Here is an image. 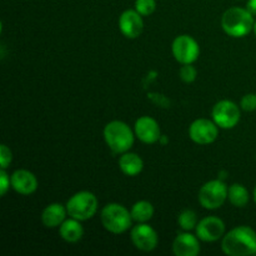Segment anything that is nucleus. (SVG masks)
<instances>
[{"label": "nucleus", "mask_w": 256, "mask_h": 256, "mask_svg": "<svg viewBox=\"0 0 256 256\" xmlns=\"http://www.w3.org/2000/svg\"><path fill=\"white\" fill-rule=\"evenodd\" d=\"M222 249L229 256H249L256 254V232L250 226L242 225L222 236Z\"/></svg>", "instance_id": "f257e3e1"}, {"label": "nucleus", "mask_w": 256, "mask_h": 256, "mask_svg": "<svg viewBox=\"0 0 256 256\" xmlns=\"http://www.w3.org/2000/svg\"><path fill=\"white\" fill-rule=\"evenodd\" d=\"M254 18L248 9L230 8L222 14V26L228 35L232 38H242L254 29Z\"/></svg>", "instance_id": "f03ea898"}, {"label": "nucleus", "mask_w": 256, "mask_h": 256, "mask_svg": "<svg viewBox=\"0 0 256 256\" xmlns=\"http://www.w3.org/2000/svg\"><path fill=\"white\" fill-rule=\"evenodd\" d=\"M104 139L109 149L115 154L129 152L134 144V134L128 124L120 120H114L105 125Z\"/></svg>", "instance_id": "7ed1b4c3"}, {"label": "nucleus", "mask_w": 256, "mask_h": 256, "mask_svg": "<svg viewBox=\"0 0 256 256\" xmlns=\"http://www.w3.org/2000/svg\"><path fill=\"white\" fill-rule=\"evenodd\" d=\"M102 224L108 232L112 234H122L126 230L130 229L132 222V212L122 204L112 202L102 208Z\"/></svg>", "instance_id": "20e7f679"}, {"label": "nucleus", "mask_w": 256, "mask_h": 256, "mask_svg": "<svg viewBox=\"0 0 256 256\" xmlns=\"http://www.w3.org/2000/svg\"><path fill=\"white\" fill-rule=\"evenodd\" d=\"M66 210L70 218L80 222L92 219L98 212L96 196L90 192H76L68 200Z\"/></svg>", "instance_id": "39448f33"}, {"label": "nucleus", "mask_w": 256, "mask_h": 256, "mask_svg": "<svg viewBox=\"0 0 256 256\" xmlns=\"http://www.w3.org/2000/svg\"><path fill=\"white\" fill-rule=\"evenodd\" d=\"M228 186L220 180L205 182L199 192V202L208 210L219 209L228 199Z\"/></svg>", "instance_id": "423d86ee"}, {"label": "nucleus", "mask_w": 256, "mask_h": 256, "mask_svg": "<svg viewBox=\"0 0 256 256\" xmlns=\"http://www.w3.org/2000/svg\"><path fill=\"white\" fill-rule=\"evenodd\" d=\"M212 120L222 129H232L240 122V109L234 102L220 100L212 112Z\"/></svg>", "instance_id": "0eeeda50"}, {"label": "nucleus", "mask_w": 256, "mask_h": 256, "mask_svg": "<svg viewBox=\"0 0 256 256\" xmlns=\"http://www.w3.org/2000/svg\"><path fill=\"white\" fill-rule=\"evenodd\" d=\"M172 55L180 64H192L200 55L199 44L190 35H179L172 42Z\"/></svg>", "instance_id": "6e6552de"}, {"label": "nucleus", "mask_w": 256, "mask_h": 256, "mask_svg": "<svg viewBox=\"0 0 256 256\" xmlns=\"http://www.w3.org/2000/svg\"><path fill=\"white\" fill-rule=\"evenodd\" d=\"M215 124L214 120L209 119H198L190 125L189 128V136L194 142L200 145L212 144L216 140L219 129Z\"/></svg>", "instance_id": "1a4fd4ad"}, {"label": "nucleus", "mask_w": 256, "mask_h": 256, "mask_svg": "<svg viewBox=\"0 0 256 256\" xmlns=\"http://www.w3.org/2000/svg\"><path fill=\"white\" fill-rule=\"evenodd\" d=\"M130 238L134 246L145 252H152L159 242L156 232L145 222H139L136 226L132 228Z\"/></svg>", "instance_id": "9d476101"}, {"label": "nucleus", "mask_w": 256, "mask_h": 256, "mask_svg": "<svg viewBox=\"0 0 256 256\" xmlns=\"http://www.w3.org/2000/svg\"><path fill=\"white\" fill-rule=\"evenodd\" d=\"M195 230H196V236L202 242H214L224 236L225 224L219 218L208 216L198 222Z\"/></svg>", "instance_id": "9b49d317"}, {"label": "nucleus", "mask_w": 256, "mask_h": 256, "mask_svg": "<svg viewBox=\"0 0 256 256\" xmlns=\"http://www.w3.org/2000/svg\"><path fill=\"white\" fill-rule=\"evenodd\" d=\"M142 15H140L136 10H125L119 18V28L122 35L129 39H135L140 36L144 29Z\"/></svg>", "instance_id": "f8f14e48"}, {"label": "nucleus", "mask_w": 256, "mask_h": 256, "mask_svg": "<svg viewBox=\"0 0 256 256\" xmlns=\"http://www.w3.org/2000/svg\"><path fill=\"white\" fill-rule=\"evenodd\" d=\"M135 135L145 144H154L162 138L160 126L155 119L150 116H142L135 122Z\"/></svg>", "instance_id": "ddd939ff"}, {"label": "nucleus", "mask_w": 256, "mask_h": 256, "mask_svg": "<svg viewBox=\"0 0 256 256\" xmlns=\"http://www.w3.org/2000/svg\"><path fill=\"white\" fill-rule=\"evenodd\" d=\"M10 180H12V189L22 195H30L36 192L38 189V179L29 170H16L12 172Z\"/></svg>", "instance_id": "4468645a"}, {"label": "nucleus", "mask_w": 256, "mask_h": 256, "mask_svg": "<svg viewBox=\"0 0 256 256\" xmlns=\"http://www.w3.org/2000/svg\"><path fill=\"white\" fill-rule=\"evenodd\" d=\"M199 240L190 232H182L172 242V252L176 256H196L200 252Z\"/></svg>", "instance_id": "2eb2a0df"}, {"label": "nucleus", "mask_w": 256, "mask_h": 256, "mask_svg": "<svg viewBox=\"0 0 256 256\" xmlns=\"http://www.w3.org/2000/svg\"><path fill=\"white\" fill-rule=\"evenodd\" d=\"M66 214V206L59 204V202H54V204L48 205V206L42 210V222L45 226L52 229V228L60 226V225L65 222Z\"/></svg>", "instance_id": "dca6fc26"}, {"label": "nucleus", "mask_w": 256, "mask_h": 256, "mask_svg": "<svg viewBox=\"0 0 256 256\" xmlns=\"http://www.w3.org/2000/svg\"><path fill=\"white\" fill-rule=\"evenodd\" d=\"M119 168L122 172V174L128 176H135L140 174L144 168L142 159L135 152H124L119 159Z\"/></svg>", "instance_id": "f3484780"}, {"label": "nucleus", "mask_w": 256, "mask_h": 256, "mask_svg": "<svg viewBox=\"0 0 256 256\" xmlns=\"http://www.w3.org/2000/svg\"><path fill=\"white\" fill-rule=\"evenodd\" d=\"M59 234L62 240L66 242H78L84 235V229H82L80 220L72 219L65 220L62 225H60Z\"/></svg>", "instance_id": "a211bd4d"}, {"label": "nucleus", "mask_w": 256, "mask_h": 256, "mask_svg": "<svg viewBox=\"0 0 256 256\" xmlns=\"http://www.w3.org/2000/svg\"><path fill=\"white\" fill-rule=\"evenodd\" d=\"M132 220L138 222H146L154 215V206L150 204L149 202L145 200H140V202H135L132 208Z\"/></svg>", "instance_id": "6ab92c4d"}, {"label": "nucleus", "mask_w": 256, "mask_h": 256, "mask_svg": "<svg viewBox=\"0 0 256 256\" xmlns=\"http://www.w3.org/2000/svg\"><path fill=\"white\" fill-rule=\"evenodd\" d=\"M228 199L234 206L244 208L249 202V192L242 184H232L228 192Z\"/></svg>", "instance_id": "aec40b11"}, {"label": "nucleus", "mask_w": 256, "mask_h": 256, "mask_svg": "<svg viewBox=\"0 0 256 256\" xmlns=\"http://www.w3.org/2000/svg\"><path fill=\"white\" fill-rule=\"evenodd\" d=\"M178 224L185 232H190V230L195 229L198 225V218L195 212L192 210H184L178 216Z\"/></svg>", "instance_id": "412c9836"}, {"label": "nucleus", "mask_w": 256, "mask_h": 256, "mask_svg": "<svg viewBox=\"0 0 256 256\" xmlns=\"http://www.w3.org/2000/svg\"><path fill=\"white\" fill-rule=\"evenodd\" d=\"M156 9L155 0H136L135 2V10L142 16H149Z\"/></svg>", "instance_id": "4be33fe9"}, {"label": "nucleus", "mask_w": 256, "mask_h": 256, "mask_svg": "<svg viewBox=\"0 0 256 256\" xmlns=\"http://www.w3.org/2000/svg\"><path fill=\"white\" fill-rule=\"evenodd\" d=\"M180 79L184 82H192L196 79V69L192 66V64H182V69H180Z\"/></svg>", "instance_id": "5701e85b"}, {"label": "nucleus", "mask_w": 256, "mask_h": 256, "mask_svg": "<svg viewBox=\"0 0 256 256\" xmlns=\"http://www.w3.org/2000/svg\"><path fill=\"white\" fill-rule=\"evenodd\" d=\"M12 150H10L5 144L0 145V165H2V169H6L10 165V162H12Z\"/></svg>", "instance_id": "b1692460"}, {"label": "nucleus", "mask_w": 256, "mask_h": 256, "mask_svg": "<svg viewBox=\"0 0 256 256\" xmlns=\"http://www.w3.org/2000/svg\"><path fill=\"white\" fill-rule=\"evenodd\" d=\"M240 106L245 112H254L256 110V94H246L242 96Z\"/></svg>", "instance_id": "393cba45"}, {"label": "nucleus", "mask_w": 256, "mask_h": 256, "mask_svg": "<svg viewBox=\"0 0 256 256\" xmlns=\"http://www.w3.org/2000/svg\"><path fill=\"white\" fill-rule=\"evenodd\" d=\"M10 185H12V180H10L9 175L6 174L5 169H2V172H0V195L2 196H5Z\"/></svg>", "instance_id": "a878e982"}, {"label": "nucleus", "mask_w": 256, "mask_h": 256, "mask_svg": "<svg viewBox=\"0 0 256 256\" xmlns=\"http://www.w3.org/2000/svg\"><path fill=\"white\" fill-rule=\"evenodd\" d=\"M246 9L249 10L252 15H256V0H249V2H248Z\"/></svg>", "instance_id": "bb28decb"}, {"label": "nucleus", "mask_w": 256, "mask_h": 256, "mask_svg": "<svg viewBox=\"0 0 256 256\" xmlns=\"http://www.w3.org/2000/svg\"><path fill=\"white\" fill-rule=\"evenodd\" d=\"M254 200H255V202H256V186H255V189H254Z\"/></svg>", "instance_id": "cd10ccee"}, {"label": "nucleus", "mask_w": 256, "mask_h": 256, "mask_svg": "<svg viewBox=\"0 0 256 256\" xmlns=\"http://www.w3.org/2000/svg\"><path fill=\"white\" fill-rule=\"evenodd\" d=\"M254 32H255V35H256V22H255V24H254Z\"/></svg>", "instance_id": "c85d7f7f"}]
</instances>
